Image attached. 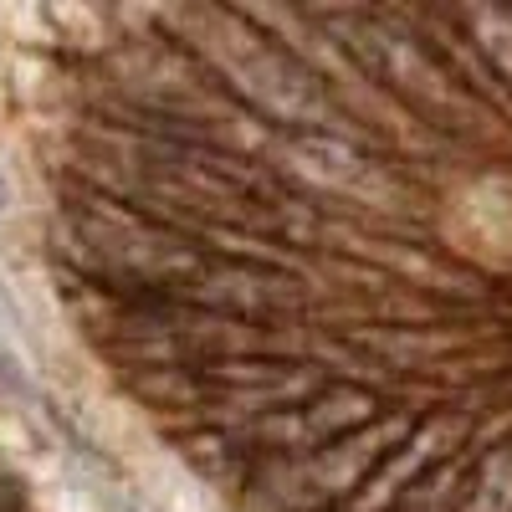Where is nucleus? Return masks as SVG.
Returning a JSON list of instances; mask_svg holds the SVG:
<instances>
[{
  "label": "nucleus",
  "instance_id": "1",
  "mask_svg": "<svg viewBox=\"0 0 512 512\" xmlns=\"http://www.w3.org/2000/svg\"><path fill=\"white\" fill-rule=\"evenodd\" d=\"M57 241L82 272L103 277L128 303H139V297H185L190 282L205 272V251L195 241L139 216L123 200H98V195L67 200Z\"/></svg>",
  "mask_w": 512,
  "mask_h": 512
},
{
  "label": "nucleus",
  "instance_id": "2",
  "mask_svg": "<svg viewBox=\"0 0 512 512\" xmlns=\"http://www.w3.org/2000/svg\"><path fill=\"white\" fill-rule=\"evenodd\" d=\"M200 31L205 36H200L195 57L221 77V88L241 108L262 113V118H272L282 128H308V134L338 123L318 72L308 62H297L292 52H282L277 41H267L262 31H251L246 21L221 16V11L210 21H200Z\"/></svg>",
  "mask_w": 512,
  "mask_h": 512
},
{
  "label": "nucleus",
  "instance_id": "3",
  "mask_svg": "<svg viewBox=\"0 0 512 512\" xmlns=\"http://www.w3.org/2000/svg\"><path fill=\"white\" fill-rule=\"evenodd\" d=\"M195 379L205 384L200 400H210V420L236 431V425L267 420L282 410H297L303 400L318 395V369L297 364V359H221V364H200Z\"/></svg>",
  "mask_w": 512,
  "mask_h": 512
},
{
  "label": "nucleus",
  "instance_id": "4",
  "mask_svg": "<svg viewBox=\"0 0 512 512\" xmlns=\"http://www.w3.org/2000/svg\"><path fill=\"white\" fill-rule=\"evenodd\" d=\"M354 47H359L364 67L379 72L384 88H390L395 98H405V103L420 108V113H431V118L446 123V128L466 123V113H472L466 93L431 62V52H425L410 31H400V26H374V21H369V26H359Z\"/></svg>",
  "mask_w": 512,
  "mask_h": 512
},
{
  "label": "nucleus",
  "instance_id": "5",
  "mask_svg": "<svg viewBox=\"0 0 512 512\" xmlns=\"http://www.w3.org/2000/svg\"><path fill=\"white\" fill-rule=\"evenodd\" d=\"M303 297L308 292H303V282H297L292 272H262V267H251V262H205V272L185 292V303L256 328V318H262V313L303 308Z\"/></svg>",
  "mask_w": 512,
  "mask_h": 512
},
{
  "label": "nucleus",
  "instance_id": "6",
  "mask_svg": "<svg viewBox=\"0 0 512 512\" xmlns=\"http://www.w3.org/2000/svg\"><path fill=\"white\" fill-rule=\"evenodd\" d=\"M461 512H512V451H497L482 461L472 497H466Z\"/></svg>",
  "mask_w": 512,
  "mask_h": 512
},
{
  "label": "nucleus",
  "instance_id": "7",
  "mask_svg": "<svg viewBox=\"0 0 512 512\" xmlns=\"http://www.w3.org/2000/svg\"><path fill=\"white\" fill-rule=\"evenodd\" d=\"M16 507V492H11V482H0V512H11Z\"/></svg>",
  "mask_w": 512,
  "mask_h": 512
}]
</instances>
